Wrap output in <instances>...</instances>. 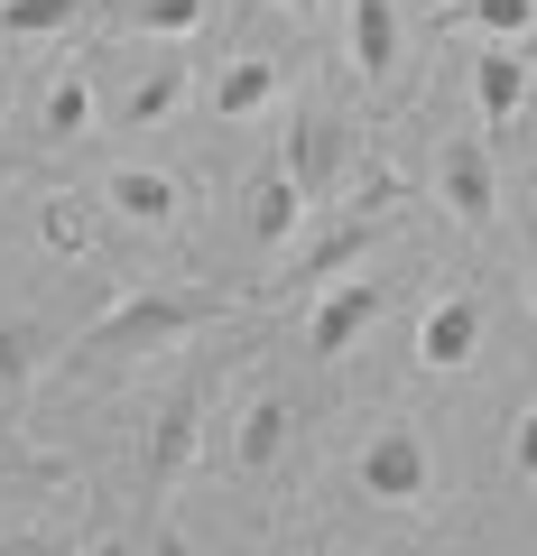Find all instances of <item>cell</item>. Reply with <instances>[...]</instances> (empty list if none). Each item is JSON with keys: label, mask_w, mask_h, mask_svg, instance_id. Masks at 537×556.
Returning <instances> with one entry per match:
<instances>
[{"label": "cell", "mask_w": 537, "mask_h": 556, "mask_svg": "<svg viewBox=\"0 0 537 556\" xmlns=\"http://www.w3.org/2000/svg\"><path fill=\"white\" fill-rule=\"evenodd\" d=\"M232 298H186V288H140V298H120L93 334L75 343V362H140L158 343H186L195 325H222Z\"/></svg>", "instance_id": "1"}, {"label": "cell", "mask_w": 537, "mask_h": 556, "mask_svg": "<svg viewBox=\"0 0 537 556\" xmlns=\"http://www.w3.org/2000/svg\"><path fill=\"white\" fill-rule=\"evenodd\" d=\"M353 492L371 510H426V492H436V445H426L418 417H380L371 437L353 445Z\"/></svg>", "instance_id": "2"}, {"label": "cell", "mask_w": 537, "mask_h": 556, "mask_svg": "<svg viewBox=\"0 0 537 556\" xmlns=\"http://www.w3.org/2000/svg\"><path fill=\"white\" fill-rule=\"evenodd\" d=\"M214 371H222V362L186 371L177 390L158 399V417H149V510H167V492H177V482H186V464H195L204 408H214Z\"/></svg>", "instance_id": "3"}, {"label": "cell", "mask_w": 537, "mask_h": 556, "mask_svg": "<svg viewBox=\"0 0 537 556\" xmlns=\"http://www.w3.org/2000/svg\"><path fill=\"white\" fill-rule=\"evenodd\" d=\"M380 306H389V278H334V288L316 298V316H306V353H316V362H343V353L380 325Z\"/></svg>", "instance_id": "4"}, {"label": "cell", "mask_w": 537, "mask_h": 556, "mask_svg": "<svg viewBox=\"0 0 537 556\" xmlns=\"http://www.w3.org/2000/svg\"><path fill=\"white\" fill-rule=\"evenodd\" d=\"M436 195H445V214H455L463 232H491L500 186H491V149H482L473 130H455V139L436 149Z\"/></svg>", "instance_id": "5"}, {"label": "cell", "mask_w": 537, "mask_h": 556, "mask_svg": "<svg viewBox=\"0 0 537 556\" xmlns=\"http://www.w3.org/2000/svg\"><path fill=\"white\" fill-rule=\"evenodd\" d=\"M343 159H353V130H343L324 102H306L297 130H287V177H297V195H306V204H324V195L343 186Z\"/></svg>", "instance_id": "6"}, {"label": "cell", "mask_w": 537, "mask_h": 556, "mask_svg": "<svg viewBox=\"0 0 537 556\" xmlns=\"http://www.w3.org/2000/svg\"><path fill=\"white\" fill-rule=\"evenodd\" d=\"M473 353H482V298H473V288H455V298L426 306V325H418V362H426V371H463Z\"/></svg>", "instance_id": "7"}, {"label": "cell", "mask_w": 537, "mask_h": 556, "mask_svg": "<svg viewBox=\"0 0 537 556\" xmlns=\"http://www.w3.org/2000/svg\"><path fill=\"white\" fill-rule=\"evenodd\" d=\"M102 195H112L120 223H140V232H167V223L186 214V177H167V167H112Z\"/></svg>", "instance_id": "8"}, {"label": "cell", "mask_w": 537, "mask_h": 556, "mask_svg": "<svg viewBox=\"0 0 537 556\" xmlns=\"http://www.w3.org/2000/svg\"><path fill=\"white\" fill-rule=\"evenodd\" d=\"M408 56V28H398V0H353V65L361 84H389Z\"/></svg>", "instance_id": "9"}, {"label": "cell", "mask_w": 537, "mask_h": 556, "mask_svg": "<svg viewBox=\"0 0 537 556\" xmlns=\"http://www.w3.org/2000/svg\"><path fill=\"white\" fill-rule=\"evenodd\" d=\"M297 223H306L297 177H287V167H259V177H251V241H259V251H287Z\"/></svg>", "instance_id": "10"}, {"label": "cell", "mask_w": 537, "mask_h": 556, "mask_svg": "<svg viewBox=\"0 0 537 556\" xmlns=\"http://www.w3.org/2000/svg\"><path fill=\"white\" fill-rule=\"evenodd\" d=\"M279 75H287V56H269V47L232 56V65H222V84H214V112H222V121H251L259 102L279 93Z\"/></svg>", "instance_id": "11"}, {"label": "cell", "mask_w": 537, "mask_h": 556, "mask_svg": "<svg viewBox=\"0 0 537 556\" xmlns=\"http://www.w3.org/2000/svg\"><path fill=\"white\" fill-rule=\"evenodd\" d=\"M473 102H482V121H510L519 102H528V56H519V47H482L473 56Z\"/></svg>", "instance_id": "12"}, {"label": "cell", "mask_w": 537, "mask_h": 556, "mask_svg": "<svg viewBox=\"0 0 537 556\" xmlns=\"http://www.w3.org/2000/svg\"><path fill=\"white\" fill-rule=\"evenodd\" d=\"M371 232H380V214H353V223H343V232H324L316 251H297V269H287V278H269V288H316V278L353 269V260L371 251Z\"/></svg>", "instance_id": "13"}, {"label": "cell", "mask_w": 537, "mask_h": 556, "mask_svg": "<svg viewBox=\"0 0 537 556\" xmlns=\"http://www.w3.org/2000/svg\"><path fill=\"white\" fill-rule=\"evenodd\" d=\"M177 102H186V56H158V65H149V84L120 93V130H149V121H167Z\"/></svg>", "instance_id": "14"}, {"label": "cell", "mask_w": 537, "mask_h": 556, "mask_svg": "<svg viewBox=\"0 0 537 556\" xmlns=\"http://www.w3.org/2000/svg\"><path fill=\"white\" fill-rule=\"evenodd\" d=\"M279 445H287V399L269 390V399H251V417H241V473H269Z\"/></svg>", "instance_id": "15"}, {"label": "cell", "mask_w": 537, "mask_h": 556, "mask_svg": "<svg viewBox=\"0 0 537 556\" xmlns=\"http://www.w3.org/2000/svg\"><path fill=\"white\" fill-rule=\"evenodd\" d=\"M38 130H47V139H84V130H93V84H84V75H56V84L38 93Z\"/></svg>", "instance_id": "16"}, {"label": "cell", "mask_w": 537, "mask_h": 556, "mask_svg": "<svg viewBox=\"0 0 537 556\" xmlns=\"http://www.w3.org/2000/svg\"><path fill=\"white\" fill-rule=\"evenodd\" d=\"M38 362H47V325L38 316H10V325H0V390H28Z\"/></svg>", "instance_id": "17"}, {"label": "cell", "mask_w": 537, "mask_h": 556, "mask_svg": "<svg viewBox=\"0 0 537 556\" xmlns=\"http://www.w3.org/2000/svg\"><path fill=\"white\" fill-rule=\"evenodd\" d=\"M84 10H93V0H0V38H56Z\"/></svg>", "instance_id": "18"}, {"label": "cell", "mask_w": 537, "mask_h": 556, "mask_svg": "<svg viewBox=\"0 0 537 556\" xmlns=\"http://www.w3.org/2000/svg\"><path fill=\"white\" fill-rule=\"evenodd\" d=\"M130 28H140V38H195V28H204V0H140Z\"/></svg>", "instance_id": "19"}, {"label": "cell", "mask_w": 537, "mask_h": 556, "mask_svg": "<svg viewBox=\"0 0 537 556\" xmlns=\"http://www.w3.org/2000/svg\"><path fill=\"white\" fill-rule=\"evenodd\" d=\"M528 20H537V0H473V28L491 47H519V38H528Z\"/></svg>", "instance_id": "20"}, {"label": "cell", "mask_w": 537, "mask_h": 556, "mask_svg": "<svg viewBox=\"0 0 537 556\" xmlns=\"http://www.w3.org/2000/svg\"><path fill=\"white\" fill-rule=\"evenodd\" d=\"M510 455H519V473H537V399H528V417H519V437H510Z\"/></svg>", "instance_id": "21"}, {"label": "cell", "mask_w": 537, "mask_h": 556, "mask_svg": "<svg viewBox=\"0 0 537 556\" xmlns=\"http://www.w3.org/2000/svg\"><path fill=\"white\" fill-rule=\"evenodd\" d=\"M0 556H84V547H47V538H0Z\"/></svg>", "instance_id": "22"}, {"label": "cell", "mask_w": 537, "mask_h": 556, "mask_svg": "<svg viewBox=\"0 0 537 556\" xmlns=\"http://www.w3.org/2000/svg\"><path fill=\"white\" fill-rule=\"evenodd\" d=\"M279 10H287V20H316V10H324V0H279Z\"/></svg>", "instance_id": "23"}, {"label": "cell", "mask_w": 537, "mask_h": 556, "mask_svg": "<svg viewBox=\"0 0 537 556\" xmlns=\"http://www.w3.org/2000/svg\"><path fill=\"white\" fill-rule=\"evenodd\" d=\"M10 473H20V455H0V482H10Z\"/></svg>", "instance_id": "24"}, {"label": "cell", "mask_w": 537, "mask_h": 556, "mask_svg": "<svg viewBox=\"0 0 537 556\" xmlns=\"http://www.w3.org/2000/svg\"><path fill=\"white\" fill-rule=\"evenodd\" d=\"M445 556H473V547H445Z\"/></svg>", "instance_id": "25"}]
</instances>
